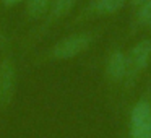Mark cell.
Returning <instances> with one entry per match:
<instances>
[{"label":"cell","instance_id":"obj_5","mask_svg":"<svg viewBox=\"0 0 151 138\" xmlns=\"http://www.w3.org/2000/svg\"><path fill=\"white\" fill-rule=\"evenodd\" d=\"M106 73L112 81H122L127 75V59L125 54L120 50H115L111 54L106 65Z\"/></svg>","mask_w":151,"mask_h":138},{"label":"cell","instance_id":"obj_1","mask_svg":"<svg viewBox=\"0 0 151 138\" xmlns=\"http://www.w3.org/2000/svg\"><path fill=\"white\" fill-rule=\"evenodd\" d=\"M93 42L91 33H75L60 39L50 49V55L57 60H67L83 54Z\"/></svg>","mask_w":151,"mask_h":138},{"label":"cell","instance_id":"obj_6","mask_svg":"<svg viewBox=\"0 0 151 138\" xmlns=\"http://www.w3.org/2000/svg\"><path fill=\"white\" fill-rule=\"evenodd\" d=\"M125 5V0H94L89 5V12L96 15H112Z\"/></svg>","mask_w":151,"mask_h":138},{"label":"cell","instance_id":"obj_4","mask_svg":"<svg viewBox=\"0 0 151 138\" xmlns=\"http://www.w3.org/2000/svg\"><path fill=\"white\" fill-rule=\"evenodd\" d=\"M17 89V67L10 57L0 60V106L5 107L12 102Z\"/></svg>","mask_w":151,"mask_h":138},{"label":"cell","instance_id":"obj_2","mask_svg":"<svg viewBox=\"0 0 151 138\" xmlns=\"http://www.w3.org/2000/svg\"><path fill=\"white\" fill-rule=\"evenodd\" d=\"M125 59H127V75H125V78L132 85L137 80V76L148 67V62L151 59V41L143 39L138 44H135L128 50Z\"/></svg>","mask_w":151,"mask_h":138},{"label":"cell","instance_id":"obj_10","mask_svg":"<svg viewBox=\"0 0 151 138\" xmlns=\"http://www.w3.org/2000/svg\"><path fill=\"white\" fill-rule=\"evenodd\" d=\"M132 2H133L135 5H141V4L145 2V0H132Z\"/></svg>","mask_w":151,"mask_h":138},{"label":"cell","instance_id":"obj_3","mask_svg":"<svg viewBox=\"0 0 151 138\" xmlns=\"http://www.w3.org/2000/svg\"><path fill=\"white\" fill-rule=\"evenodd\" d=\"M130 137L151 138V104L141 99L135 104L130 115Z\"/></svg>","mask_w":151,"mask_h":138},{"label":"cell","instance_id":"obj_11","mask_svg":"<svg viewBox=\"0 0 151 138\" xmlns=\"http://www.w3.org/2000/svg\"><path fill=\"white\" fill-rule=\"evenodd\" d=\"M148 26H150V28H151V21H150V23H148Z\"/></svg>","mask_w":151,"mask_h":138},{"label":"cell","instance_id":"obj_9","mask_svg":"<svg viewBox=\"0 0 151 138\" xmlns=\"http://www.w3.org/2000/svg\"><path fill=\"white\" fill-rule=\"evenodd\" d=\"M5 5H15V4H20V2H24V0H2Z\"/></svg>","mask_w":151,"mask_h":138},{"label":"cell","instance_id":"obj_7","mask_svg":"<svg viewBox=\"0 0 151 138\" xmlns=\"http://www.w3.org/2000/svg\"><path fill=\"white\" fill-rule=\"evenodd\" d=\"M54 0H26V15L33 20H39L49 15Z\"/></svg>","mask_w":151,"mask_h":138},{"label":"cell","instance_id":"obj_8","mask_svg":"<svg viewBox=\"0 0 151 138\" xmlns=\"http://www.w3.org/2000/svg\"><path fill=\"white\" fill-rule=\"evenodd\" d=\"M78 0H54L49 12V21H57L60 18L67 17L72 12V8L76 5Z\"/></svg>","mask_w":151,"mask_h":138}]
</instances>
